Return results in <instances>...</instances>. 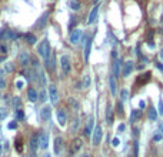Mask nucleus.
Segmentation results:
<instances>
[{
    "mask_svg": "<svg viewBox=\"0 0 163 157\" xmlns=\"http://www.w3.org/2000/svg\"><path fill=\"white\" fill-rule=\"evenodd\" d=\"M69 106L72 107V109H73V110H79V103H77V100H76V99H73V97H70V99H69Z\"/></svg>",
    "mask_w": 163,
    "mask_h": 157,
    "instance_id": "c756f323",
    "label": "nucleus"
},
{
    "mask_svg": "<svg viewBox=\"0 0 163 157\" xmlns=\"http://www.w3.org/2000/svg\"><path fill=\"white\" fill-rule=\"evenodd\" d=\"M3 71L4 73H13L14 71V64L12 63V61H6V63H4V66H3Z\"/></svg>",
    "mask_w": 163,
    "mask_h": 157,
    "instance_id": "393cba45",
    "label": "nucleus"
},
{
    "mask_svg": "<svg viewBox=\"0 0 163 157\" xmlns=\"http://www.w3.org/2000/svg\"><path fill=\"white\" fill-rule=\"evenodd\" d=\"M82 37H83V33H82L80 29H75V30L70 33V37H69V42L72 44H79V42L82 40Z\"/></svg>",
    "mask_w": 163,
    "mask_h": 157,
    "instance_id": "423d86ee",
    "label": "nucleus"
},
{
    "mask_svg": "<svg viewBox=\"0 0 163 157\" xmlns=\"http://www.w3.org/2000/svg\"><path fill=\"white\" fill-rule=\"evenodd\" d=\"M12 106H13L16 110H17V109H22V99H20V97H13Z\"/></svg>",
    "mask_w": 163,
    "mask_h": 157,
    "instance_id": "c85d7f7f",
    "label": "nucleus"
},
{
    "mask_svg": "<svg viewBox=\"0 0 163 157\" xmlns=\"http://www.w3.org/2000/svg\"><path fill=\"white\" fill-rule=\"evenodd\" d=\"M135 70V63L132 60H127L125 64H123V77H129L130 73Z\"/></svg>",
    "mask_w": 163,
    "mask_h": 157,
    "instance_id": "9d476101",
    "label": "nucleus"
},
{
    "mask_svg": "<svg viewBox=\"0 0 163 157\" xmlns=\"http://www.w3.org/2000/svg\"><path fill=\"white\" fill-rule=\"evenodd\" d=\"M44 64H46V69H47L49 73H53L56 70V57H54L53 53L50 54V57H49L47 60L44 61Z\"/></svg>",
    "mask_w": 163,
    "mask_h": 157,
    "instance_id": "6e6552de",
    "label": "nucleus"
},
{
    "mask_svg": "<svg viewBox=\"0 0 163 157\" xmlns=\"http://www.w3.org/2000/svg\"><path fill=\"white\" fill-rule=\"evenodd\" d=\"M82 147H83V140H82L80 137H76V139H73L70 143V151H69V154H70V157H73L76 153H79V150H80Z\"/></svg>",
    "mask_w": 163,
    "mask_h": 157,
    "instance_id": "f03ea898",
    "label": "nucleus"
},
{
    "mask_svg": "<svg viewBox=\"0 0 163 157\" xmlns=\"http://www.w3.org/2000/svg\"><path fill=\"white\" fill-rule=\"evenodd\" d=\"M56 116H57V123L60 124L62 127L66 126V123H67V114H66V111L63 110V109H59Z\"/></svg>",
    "mask_w": 163,
    "mask_h": 157,
    "instance_id": "9b49d317",
    "label": "nucleus"
},
{
    "mask_svg": "<svg viewBox=\"0 0 163 157\" xmlns=\"http://www.w3.org/2000/svg\"><path fill=\"white\" fill-rule=\"evenodd\" d=\"M82 83H83V87H85V89L90 87V83H92V80H90V76H89V74H85V76H83V81H82Z\"/></svg>",
    "mask_w": 163,
    "mask_h": 157,
    "instance_id": "7c9ffc66",
    "label": "nucleus"
},
{
    "mask_svg": "<svg viewBox=\"0 0 163 157\" xmlns=\"http://www.w3.org/2000/svg\"><path fill=\"white\" fill-rule=\"evenodd\" d=\"M150 80V71H146L145 74H140L139 77H137V84H146L147 81Z\"/></svg>",
    "mask_w": 163,
    "mask_h": 157,
    "instance_id": "b1692460",
    "label": "nucleus"
},
{
    "mask_svg": "<svg viewBox=\"0 0 163 157\" xmlns=\"http://www.w3.org/2000/svg\"><path fill=\"white\" fill-rule=\"evenodd\" d=\"M116 113L119 114L120 117L123 116V103H122V101H119V103L116 104Z\"/></svg>",
    "mask_w": 163,
    "mask_h": 157,
    "instance_id": "473e14b6",
    "label": "nucleus"
},
{
    "mask_svg": "<svg viewBox=\"0 0 163 157\" xmlns=\"http://www.w3.org/2000/svg\"><path fill=\"white\" fill-rule=\"evenodd\" d=\"M153 34H155V32L153 30H149V33H147V37H146V40H147V43L152 46V37H153Z\"/></svg>",
    "mask_w": 163,
    "mask_h": 157,
    "instance_id": "4c0bfd02",
    "label": "nucleus"
},
{
    "mask_svg": "<svg viewBox=\"0 0 163 157\" xmlns=\"http://www.w3.org/2000/svg\"><path fill=\"white\" fill-rule=\"evenodd\" d=\"M63 147H65V140H63V137L57 136L56 139H54V141H53L54 153H56V154H62V150H63Z\"/></svg>",
    "mask_w": 163,
    "mask_h": 157,
    "instance_id": "0eeeda50",
    "label": "nucleus"
},
{
    "mask_svg": "<svg viewBox=\"0 0 163 157\" xmlns=\"http://www.w3.org/2000/svg\"><path fill=\"white\" fill-rule=\"evenodd\" d=\"M159 56H160V60L163 61V49H162V50H160V54H159Z\"/></svg>",
    "mask_w": 163,
    "mask_h": 157,
    "instance_id": "4d7b16f0",
    "label": "nucleus"
},
{
    "mask_svg": "<svg viewBox=\"0 0 163 157\" xmlns=\"http://www.w3.org/2000/svg\"><path fill=\"white\" fill-rule=\"evenodd\" d=\"M162 137H163V136H162L160 133H159V134H156V136L153 137V141H160V140H162Z\"/></svg>",
    "mask_w": 163,
    "mask_h": 157,
    "instance_id": "de8ad7c7",
    "label": "nucleus"
},
{
    "mask_svg": "<svg viewBox=\"0 0 163 157\" xmlns=\"http://www.w3.org/2000/svg\"><path fill=\"white\" fill-rule=\"evenodd\" d=\"M113 120H115V113H113L112 106L107 104V107H106V123H107L109 126H112Z\"/></svg>",
    "mask_w": 163,
    "mask_h": 157,
    "instance_id": "4468645a",
    "label": "nucleus"
},
{
    "mask_svg": "<svg viewBox=\"0 0 163 157\" xmlns=\"http://www.w3.org/2000/svg\"><path fill=\"white\" fill-rule=\"evenodd\" d=\"M0 52H2L3 54H6L7 53V47L4 46V44H2V46H0Z\"/></svg>",
    "mask_w": 163,
    "mask_h": 157,
    "instance_id": "8fccbe9b",
    "label": "nucleus"
},
{
    "mask_svg": "<svg viewBox=\"0 0 163 157\" xmlns=\"http://www.w3.org/2000/svg\"><path fill=\"white\" fill-rule=\"evenodd\" d=\"M142 117V110H139V109H133L132 113H130V121L132 123H135V121H137Z\"/></svg>",
    "mask_w": 163,
    "mask_h": 157,
    "instance_id": "5701e85b",
    "label": "nucleus"
},
{
    "mask_svg": "<svg viewBox=\"0 0 163 157\" xmlns=\"http://www.w3.org/2000/svg\"><path fill=\"white\" fill-rule=\"evenodd\" d=\"M159 133L163 136V121H160L159 123Z\"/></svg>",
    "mask_w": 163,
    "mask_h": 157,
    "instance_id": "603ef678",
    "label": "nucleus"
},
{
    "mask_svg": "<svg viewBox=\"0 0 163 157\" xmlns=\"http://www.w3.org/2000/svg\"><path fill=\"white\" fill-rule=\"evenodd\" d=\"M0 97H2V96H0Z\"/></svg>",
    "mask_w": 163,
    "mask_h": 157,
    "instance_id": "e2e57ef3",
    "label": "nucleus"
},
{
    "mask_svg": "<svg viewBox=\"0 0 163 157\" xmlns=\"http://www.w3.org/2000/svg\"><path fill=\"white\" fill-rule=\"evenodd\" d=\"M49 146V134L47 133H42L39 134V147L40 149H47Z\"/></svg>",
    "mask_w": 163,
    "mask_h": 157,
    "instance_id": "ddd939ff",
    "label": "nucleus"
},
{
    "mask_svg": "<svg viewBox=\"0 0 163 157\" xmlns=\"http://www.w3.org/2000/svg\"><path fill=\"white\" fill-rule=\"evenodd\" d=\"M122 59H116L115 64H113V76L115 77H119L120 71H122Z\"/></svg>",
    "mask_w": 163,
    "mask_h": 157,
    "instance_id": "6ab92c4d",
    "label": "nucleus"
},
{
    "mask_svg": "<svg viewBox=\"0 0 163 157\" xmlns=\"http://www.w3.org/2000/svg\"><path fill=\"white\" fill-rule=\"evenodd\" d=\"M4 59H6V57H4V56H2V57H0V63H2V61H4Z\"/></svg>",
    "mask_w": 163,
    "mask_h": 157,
    "instance_id": "13d9d810",
    "label": "nucleus"
},
{
    "mask_svg": "<svg viewBox=\"0 0 163 157\" xmlns=\"http://www.w3.org/2000/svg\"><path fill=\"white\" fill-rule=\"evenodd\" d=\"M119 144H120V140L117 139V137H115V139L112 140V146L113 147H119Z\"/></svg>",
    "mask_w": 163,
    "mask_h": 157,
    "instance_id": "37998d69",
    "label": "nucleus"
},
{
    "mask_svg": "<svg viewBox=\"0 0 163 157\" xmlns=\"http://www.w3.org/2000/svg\"><path fill=\"white\" fill-rule=\"evenodd\" d=\"M69 7H70L72 10L77 12L82 6H80V2H79V0H69Z\"/></svg>",
    "mask_w": 163,
    "mask_h": 157,
    "instance_id": "a878e982",
    "label": "nucleus"
},
{
    "mask_svg": "<svg viewBox=\"0 0 163 157\" xmlns=\"http://www.w3.org/2000/svg\"><path fill=\"white\" fill-rule=\"evenodd\" d=\"M37 53H39V56H40L44 61L50 57L52 49H50V43H49L47 39H43V40L40 42V44L37 46Z\"/></svg>",
    "mask_w": 163,
    "mask_h": 157,
    "instance_id": "f257e3e1",
    "label": "nucleus"
},
{
    "mask_svg": "<svg viewBox=\"0 0 163 157\" xmlns=\"http://www.w3.org/2000/svg\"><path fill=\"white\" fill-rule=\"evenodd\" d=\"M159 114H163V101L159 100V111H157Z\"/></svg>",
    "mask_w": 163,
    "mask_h": 157,
    "instance_id": "a18cd8bd",
    "label": "nucleus"
},
{
    "mask_svg": "<svg viewBox=\"0 0 163 157\" xmlns=\"http://www.w3.org/2000/svg\"><path fill=\"white\" fill-rule=\"evenodd\" d=\"M7 114H9V110L6 107H0V121H3L7 117Z\"/></svg>",
    "mask_w": 163,
    "mask_h": 157,
    "instance_id": "2f4dec72",
    "label": "nucleus"
},
{
    "mask_svg": "<svg viewBox=\"0 0 163 157\" xmlns=\"http://www.w3.org/2000/svg\"><path fill=\"white\" fill-rule=\"evenodd\" d=\"M97 14H99V6H95L92 9V12H90V14H89L87 24H93V23H95L96 19H97Z\"/></svg>",
    "mask_w": 163,
    "mask_h": 157,
    "instance_id": "aec40b11",
    "label": "nucleus"
},
{
    "mask_svg": "<svg viewBox=\"0 0 163 157\" xmlns=\"http://www.w3.org/2000/svg\"><path fill=\"white\" fill-rule=\"evenodd\" d=\"M77 126H79V120L76 119V120H75V124L72 126V131H76V130H77Z\"/></svg>",
    "mask_w": 163,
    "mask_h": 157,
    "instance_id": "c03bdc74",
    "label": "nucleus"
},
{
    "mask_svg": "<svg viewBox=\"0 0 163 157\" xmlns=\"http://www.w3.org/2000/svg\"><path fill=\"white\" fill-rule=\"evenodd\" d=\"M90 2H99V0H90Z\"/></svg>",
    "mask_w": 163,
    "mask_h": 157,
    "instance_id": "680f3d73",
    "label": "nucleus"
},
{
    "mask_svg": "<svg viewBox=\"0 0 163 157\" xmlns=\"http://www.w3.org/2000/svg\"><path fill=\"white\" fill-rule=\"evenodd\" d=\"M93 129H95V117L90 116L89 117V120L86 121V126H85V136H90L93 133Z\"/></svg>",
    "mask_w": 163,
    "mask_h": 157,
    "instance_id": "1a4fd4ad",
    "label": "nucleus"
},
{
    "mask_svg": "<svg viewBox=\"0 0 163 157\" xmlns=\"http://www.w3.org/2000/svg\"><path fill=\"white\" fill-rule=\"evenodd\" d=\"M49 99H50L52 104H57L59 101V91L56 84H50L49 86Z\"/></svg>",
    "mask_w": 163,
    "mask_h": 157,
    "instance_id": "39448f33",
    "label": "nucleus"
},
{
    "mask_svg": "<svg viewBox=\"0 0 163 157\" xmlns=\"http://www.w3.org/2000/svg\"><path fill=\"white\" fill-rule=\"evenodd\" d=\"M127 96H129V91L126 90V89H123V90H122V99H120V101H122V103H123V101H126V100H127Z\"/></svg>",
    "mask_w": 163,
    "mask_h": 157,
    "instance_id": "c9c22d12",
    "label": "nucleus"
},
{
    "mask_svg": "<svg viewBox=\"0 0 163 157\" xmlns=\"http://www.w3.org/2000/svg\"><path fill=\"white\" fill-rule=\"evenodd\" d=\"M157 114H159V113H157V110L152 106V107L149 109V116H147V117H149V120H150V121H155V120L157 119Z\"/></svg>",
    "mask_w": 163,
    "mask_h": 157,
    "instance_id": "bb28decb",
    "label": "nucleus"
},
{
    "mask_svg": "<svg viewBox=\"0 0 163 157\" xmlns=\"http://www.w3.org/2000/svg\"><path fill=\"white\" fill-rule=\"evenodd\" d=\"M16 117H17V120H23L24 119V111L22 110V109H17L16 110Z\"/></svg>",
    "mask_w": 163,
    "mask_h": 157,
    "instance_id": "f704fd0d",
    "label": "nucleus"
},
{
    "mask_svg": "<svg viewBox=\"0 0 163 157\" xmlns=\"http://www.w3.org/2000/svg\"><path fill=\"white\" fill-rule=\"evenodd\" d=\"M19 60H20L22 67H27L29 66V63H30V56H29L27 52H22L20 56H19Z\"/></svg>",
    "mask_w": 163,
    "mask_h": 157,
    "instance_id": "2eb2a0df",
    "label": "nucleus"
},
{
    "mask_svg": "<svg viewBox=\"0 0 163 157\" xmlns=\"http://www.w3.org/2000/svg\"><path fill=\"white\" fill-rule=\"evenodd\" d=\"M80 157H90V156H89V154L87 153H85V154H82V156Z\"/></svg>",
    "mask_w": 163,
    "mask_h": 157,
    "instance_id": "bf43d9fd",
    "label": "nucleus"
},
{
    "mask_svg": "<svg viewBox=\"0 0 163 157\" xmlns=\"http://www.w3.org/2000/svg\"><path fill=\"white\" fill-rule=\"evenodd\" d=\"M16 87L19 89V90H22V89L24 87V81H23V80H17V81H16Z\"/></svg>",
    "mask_w": 163,
    "mask_h": 157,
    "instance_id": "a19ab883",
    "label": "nucleus"
},
{
    "mask_svg": "<svg viewBox=\"0 0 163 157\" xmlns=\"http://www.w3.org/2000/svg\"><path fill=\"white\" fill-rule=\"evenodd\" d=\"M125 129H126L125 124H120V126L117 127V133H122V131H125Z\"/></svg>",
    "mask_w": 163,
    "mask_h": 157,
    "instance_id": "3c124183",
    "label": "nucleus"
},
{
    "mask_svg": "<svg viewBox=\"0 0 163 157\" xmlns=\"http://www.w3.org/2000/svg\"><path fill=\"white\" fill-rule=\"evenodd\" d=\"M30 149L33 153L39 149V134H33L30 137Z\"/></svg>",
    "mask_w": 163,
    "mask_h": 157,
    "instance_id": "4be33fe9",
    "label": "nucleus"
},
{
    "mask_svg": "<svg viewBox=\"0 0 163 157\" xmlns=\"http://www.w3.org/2000/svg\"><path fill=\"white\" fill-rule=\"evenodd\" d=\"M16 150L19 151V153H20L22 150H23V144L20 143V140H19V139H17V140H16Z\"/></svg>",
    "mask_w": 163,
    "mask_h": 157,
    "instance_id": "ea45409f",
    "label": "nucleus"
},
{
    "mask_svg": "<svg viewBox=\"0 0 163 157\" xmlns=\"http://www.w3.org/2000/svg\"><path fill=\"white\" fill-rule=\"evenodd\" d=\"M3 154V141L0 140V156Z\"/></svg>",
    "mask_w": 163,
    "mask_h": 157,
    "instance_id": "5fc2aeb1",
    "label": "nucleus"
},
{
    "mask_svg": "<svg viewBox=\"0 0 163 157\" xmlns=\"http://www.w3.org/2000/svg\"><path fill=\"white\" fill-rule=\"evenodd\" d=\"M137 154H139V144L136 141L135 143V157H137Z\"/></svg>",
    "mask_w": 163,
    "mask_h": 157,
    "instance_id": "49530a36",
    "label": "nucleus"
},
{
    "mask_svg": "<svg viewBox=\"0 0 163 157\" xmlns=\"http://www.w3.org/2000/svg\"><path fill=\"white\" fill-rule=\"evenodd\" d=\"M16 37H17V34L14 33V32L6 30V39H12V40H16Z\"/></svg>",
    "mask_w": 163,
    "mask_h": 157,
    "instance_id": "72a5a7b5",
    "label": "nucleus"
},
{
    "mask_svg": "<svg viewBox=\"0 0 163 157\" xmlns=\"http://www.w3.org/2000/svg\"><path fill=\"white\" fill-rule=\"evenodd\" d=\"M139 107H140V110H143V109L146 107V101H145V100H140V101H139Z\"/></svg>",
    "mask_w": 163,
    "mask_h": 157,
    "instance_id": "09e8293b",
    "label": "nucleus"
},
{
    "mask_svg": "<svg viewBox=\"0 0 163 157\" xmlns=\"http://www.w3.org/2000/svg\"><path fill=\"white\" fill-rule=\"evenodd\" d=\"M156 67L159 69L160 71H162V73H163V64H162V63H156Z\"/></svg>",
    "mask_w": 163,
    "mask_h": 157,
    "instance_id": "864d4df0",
    "label": "nucleus"
},
{
    "mask_svg": "<svg viewBox=\"0 0 163 157\" xmlns=\"http://www.w3.org/2000/svg\"><path fill=\"white\" fill-rule=\"evenodd\" d=\"M102 137H103V130H102V127L97 124V126H95L93 133H92V143H93V146H99L100 141H102Z\"/></svg>",
    "mask_w": 163,
    "mask_h": 157,
    "instance_id": "7ed1b4c3",
    "label": "nucleus"
},
{
    "mask_svg": "<svg viewBox=\"0 0 163 157\" xmlns=\"http://www.w3.org/2000/svg\"><path fill=\"white\" fill-rule=\"evenodd\" d=\"M7 129H9V130H16V129H17V123H16V121H10V123L7 124Z\"/></svg>",
    "mask_w": 163,
    "mask_h": 157,
    "instance_id": "58836bf2",
    "label": "nucleus"
},
{
    "mask_svg": "<svg viewBox=\"0 0 163 157\" xmlns=\"http://www.w3.org/2000/svg\"><path fill=\"white\" fill-rule=\"evenodd\" d=\"M60 67H62V71L65 74H69L72 70V63H70V57L67 54H63L60 57Z\"/></svg>",
    "mask_w": 163,
    "mask_h": 157,
    "instance_id": "20e7f679",
    "label": "nucleus"
},
{
    "mask_svg": "<svg viewBox=\"0 0 163 157\" xmlns=\"http://www.w3.org/2000/svg\"><path fill=\"white\" fill-rule=\"evenodd\" d=\"M92 42L93 37H89L86 40V46H85V61H89V57H90V50H92Z\"/></svg>",
    "mask_w": 163,
    "mask_h": 157,
    "instance_id": "a211bd4d",
    "label": "nucleus"
},
{
    "mask_svg": "<svg viewBox=\"0 0 163 157\" xmlns=\"http://www.w3.org/2000/svg\"><path fill=\"white\" fill-rule=\"evenodd\" d=\"M24 39H26V42L29 44H36V40H37L33 33H26V34H24Z\"/></svg>",
    "mask_w": 163,
    "mask_h": 157,
    "instance_id": "cd10ccee",
    "label": "nucleus"
},
{
    "mask_svg": "<svg viewBox=\"0 0 163 157\" xmlns=\"http://www.w3.org/2000/svg\"><path fill=\"white\" fill-rule=\"evenodd\" d=\"M133 131H135V136L137 137V134H139V129H137V127H135V129H133Z\"/></svg>",
    "mask_w": 163,
    "mask_h": 157,
    "instance_id": "6e6d98bb",
    "label": "nucleus"
},
{
    "mask_svg": "<svg viewBox=\"0 0 163 157\" xmlns=\"http://www.w3.org/2000/svg\"><path fill=\"white\" fill-rule=\"evenodd\" d=\"M3 89H6V80L3 77H0V90H3Z\"/></svg>",
    "mask_w": 163,
    "mask_h": 157,
    "instance_id": "79ce46f5",
    "label": "nucleus"
},
{
    "mask_svg": "<svg viewBox=\"0 0 163 157\" xmlns=\"http://www.w3.org/2000/svg\"><path fill=\"white\" fill-rule=\"evenodd\" d=\"M47 17H49V13H47V12H46V13H43V14L40 16V19H39L37 22H36L34 27H36V29H43L44 24L47 23Z\"/></svg>",
    "mask_w": 163,
    "mask_h": 157,
    "instance_id": "f3484780",
    "label": "nucleus"
},
{
    "mask_svg": "<svg viewBox=\"0 0 163 157\" xmlns=\"http://www.w3.org/2000/svg\"><path fill=\"white\" fill-rule=\"evenodd\" d=\"M109 86H110V93H112V96H116V94H117V83H116L115 76H109Z\"/></svg>",
    "mask_w": 163,
    "mask_h": 157,
    "instance_id": "dca6fc26",
    "label": "nucleus"
},
{
    "mask_svg": "<svg viewBox=\"0 0 163 157\" xmlns=\"http://www.w3.org/2000/svg\"><path fill=\"white\" fill-rule=\"evenodd\" d=\"M39 100H40V101H46V100H47V94H46L44 89H43V91L39 94Z\"/></svg>",
    "mask_w": 163,
    "mask_h": 157,
    "instance_id": "e433bc0d",
    "label": "nucleus"
},
{
    "mask_svg": "<svg viewBox=\"0 0 163 157\" xmlns=\"http://www.w3.org/2000/svg\"><path fill=\"white\" fill-rule=\"evenodd\" d=\"M43 157H50V154H49V153H46V154H43Z\"/></svg>",
    "mask_w": 163,
    "mask_h": 157,
    "instance_id": "052dcab7",
    "label": "nucleus"
},
{
    "mask_svg": "<svg viewBox=\"0 0 163 157\" xmlns=\"http://www.w3.org/2000/svg\"><path fill=\"white\" fill-rule=\"evenodd\" d=\"M27 99L32 101V103H34V101L39 100V93L36 91V89H33V87H30L29 90H27Z\"/></svg>",
    "mask_w": 163,
    "mask_h": 157,
    "instance_id": "412c9836",
    "label": "nucleus"
},
{
    "mask_svg": "<svg viewBox=\"0 0 163 157\" xmlns=\"http://www.w3.org/2000/svg\"><path fill=\"white\" fill-rule=\"evenodd\" d=\"M40 117H42V120H44V121L50 120V117H52V107L50 106H43V107H42Z\"/></svg>",
    "mask_w": 163,
    "mask_h": 157,
    "instance_id": "f8f14e48",
    "label": "nucleus"
}]
</instances>
